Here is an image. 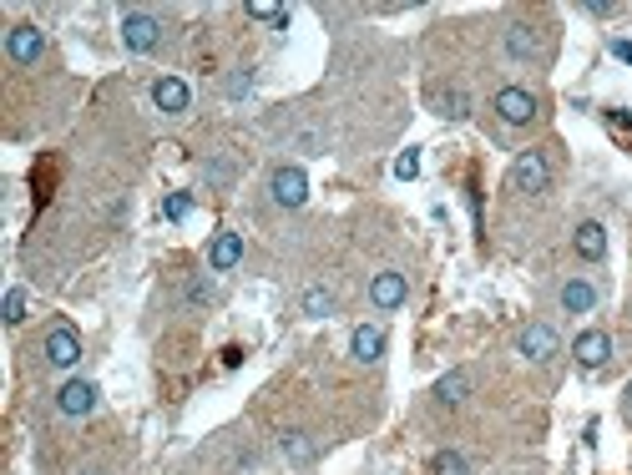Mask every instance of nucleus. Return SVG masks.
<instances>
[{"mask_svg": "<svg viewBox=\"0 0 632 475\" xmlns=\"http://www.w3.org/2000/svg\"><path fill=\"white\" fill-rule=\"evenodd\" d=\"M546 183H552V167H546L542 152H521L511 163V187L516 193H546Z\"/></svg>", "mask_w": 632, "mask_h": 475, "instance_id": "f257e3e1", "label": "nucleus"}, {"mask_svg": "<svg viewBox=\"0 0 632 475\" xmlns=\"http://www.w3.org/2000/svg\"><path fill=\"white\" fill-rule=\"evenodd\" d=\"M121 41H127V51H153V46L163 41V26L147 11H127L121 16Z\"/></svg>", "mask_w": 632, "mask_h": 475, "instance_id": "f03ea898", "label": "nucleus"}, {"mask_svg": "<svg viewBox=\"0 0 632 475\" xmlns=\"http://www.w3.org/2000/svg\"><path fill=\"white\" fill-rule=\"evenodd\" d=\"M496 117H501L506 127H526V121L536 117V97L526 87H501L496 91Z\"/></svg>", "mask_w": 632, "mask_h": 475, "instance_id": "7ed1b4c3", "label": "nucleus"}, {"mask_svg": "<svg viewBox=\"0 0 632 475\" xmlns=\"http://www.w3.org/2000/svg\"><path fill=\"white\" fill-rule=\"evenodd\" d=\"M56 410L71 415V420L91 415V410H97V385H91V379H66V385L56 389Z\"/></svg>", "mask_w": 632, "mask_h": 475, "instance_id": "20e7f679", "label": "nucleus"}, {"mask_svg": "<svg viewBox=\"0 0 632 475\" xmlns=\"http://www.w3.org/2000/svg\"><path fill=\"white\" fill-rule=\"evenodd\" d=\"M269 193L279 207H304L309 203V177L299 173V167H279V173L269 177Z\"/></svg>", "mask_w": 632, "mask_h": 475, "instance_id": "39448f33", "label": "nucleus"}, {"mask_svg": "<svg viewBox=\"0 0 632 475\" xmlns=\"http://www.w3.org/2000/svg\"><path fill=\"white\" fill-rule=\"evenodd\" d=\"M516 349H521L532 364H546V359L562 349V339H556V329L552 324H526L521 334H516Z\"/></svg>", "mask_w": 632, "mask_h": 475, "instance_id": "423d86ee", "label": "nucleus"}, {"mask_svg": "<svg viewBox=\"0 0 632 475\" xmlns=\"http://www.w3.org/2000/svg\"><path fill=\"white\" fill-rule=\"evenodd\" d=\"M46 51V36L36 31V26H11V36H5V56H11L16 66H36Z\"/></svg>", "mask_w": 632, "mask_h": 475, "instance_id": "0eeeda50", "label": "nucleus"}, {"mask_svg": "<svg viewBox=\"0 0 632 475\" xmlns=\"http://www.w3.org/2000/svg\"><path fill=\"white\" fill-rule=\"evenodd\" d=\"M153 101H157V111H167V117H183V111L193 107V91H187L183 76H157V81H153Z\"/></svg>", "mask_w": 632, "mask_h": 475, "instance_id": "6e6552de", "label": "nucleus"}, {"mask_svg": "<svg viewBox=\"0 0 632 475\" xmlns=\"http://www.w3.org/2000/svg\"><path fill=\"white\" fill-rule=\"evenodd\" d=\"M77 359H81V339H77V329H71V324H56L51 334H46V364L71 369Z\"/></svg>", "mask_w": 632, "mask_h": 475, "instance_id": "1a4fd4ad", "label": "nucleus"}, {"mask_svg": "<svg viewBox=\"0 0 632 475\" xmlns=\"http://www.w3.org/2000/svg\"><path fill=\"white\" fill-rule=\"evenodd\" d=\"M572 354H577L582 369H602L612 359V334H607V329H587V334H577Z\"/></svg>", "mask_w": 632, "mask_h": 475, "instance_id": "9d476101", "label": "nucleus"}, {"mask_svg": "<svg viewBox=\"0 0 632 475\" xmlns=\"http://www.w3.org/2000/svg\"><path fill=\"white\" fill-rule=\"evenodd\" d=\"M207 263H213V273H228L243 263V238L238 233H218L213 243H207Z\"/></svg>", "mask_w": 632, "mask_h": 475, "instance_id": "9b49d317", "label": "nucleus"}, {"mask_svg": "<svg viewBox=\"0 0 632 475\" xmlns=\"http://www.w3.org/2000/svg\"><path fill=\"white\" fill-rule=\"evenodd\" d=\"M506 51H511L516 61H536V56H542V36H536V26H526V21L506 26Z\"/></svg>", "mask_w": 632, "mask_h": 475, "instance_id": "f8f14e48", "label": "nucleus"}, {"mask_svg": "<svg viewBox=\"0 0 632 475\" xmlns=\"http://www.w3.org/2000/svg\"><path fill=\"white\" fill-rule=\"evenodd\" d=\"M405 273H374V283H370V299H374V309H400L405 303Z\"/></svg>", "mask_w": 632, "mask_h": 475, "instance_id": "ddd939ff", "label": "nucleus"}, {"mask_svg": "<svg viewBox=\"0 0 632 475\" xmlns=\"http://www.w3.org/2000/svg\"><path fill=\"white\" fill-rule=\"evenodd\" d=\"M349 354L360 359V364H374V359L384 354V329H374V324H360L354 334H349Z\"/></svg>", "mask_w": 632, "mask_h": 475, "instance_id": "4468645a", "label": "nucleus"}, {"mask_svg": "<svg viewBox=\"0 0 632 475\" xmlns=\"http://www.w3.org/2000/svg\"><path fill=\"white\" fill-rule=\"evenodd\" d=\"M562 309L567 313H592L597 309V289H592L587 279H567L562 283Z\"/></svg>", "mask_w": 632, "mask_h": 475, "instance_id": "2eb2a0df", "label": "nucleus"}, {"mask_svg": "<svg viewBox=\"0 0 632 475\" xmlns=\"http://www.w3.org/2000/svg\"><path fill=\"white\" fill-rule=\"evenodd\" d=\"M577 253H582L587 263L607 259V227H602V223H582V227H577Z\"/></svg>", "mask_w": 632, "mask_h": 475, "instance_id": "dca6fc26", "label": "nucleus"}, {"mask_svg": "<svg viewBox=\"0 0 632 475\" xmlns=\"http://www.w3.org/2000/svg\"><path fill=\"white\" fill-rule=\"evenodd\" d=\"M470 395V369H450V375L436 379V400L440 405H460Z\"/></svg>", "mask_w": 632, "mask_h": 475, "instance_id": "f3484780", "label": "nucleus"}, {"mask_svg": "<svg viewBox=\"0 0 632 475\" xmlns=\"http://www.w3.org/2000/svg\"><path fill=\"white\" fill-rule=\"evenodd\" d=\"M436 111H440V117H450V121H460L470 111V97H466V91H456V87L436 91Z\"/></svg>", "mask_w": 632, "mask_h": 475, "instance_id": "a211bd4d", "label": "nucleus"}, {"mask_svg": "<svg viewBox=\"0 0 632 475\" xmlns=\"http://www.w3.org/2000/svg\"><path fill=\"white\" fill-rule=\"evenodd\" d=\"M279 445H284V455H289L294 465H309V460H314V440H309L304 430H289Z\"/></svg>", "mask_w": 632, "mask_h": 475, "instance_id": "6ab92c4d", "label": "nucleus"}, {"mask_svg": "<svg viewBox=\"0 0 632 475\" xmlns=\"http://www.w3.org/2000/svg\"><path fill=\"white\" fill-rule=\"evenodd\" d=\"M304 313H309V319H329V313H334V293L319 289V283H314V289H304Z\"/></svg>", "mask_w": 632, "mask_h": 475, "instance_id": "aec40b11", "label": "nucleus"}, {"mask_svg": "<svg viewBox=\"0 0 632 475\" xmlns=\"http://www.w3.org/2000/svg\"><path fill=\"white\" fill-rule=\"evenodd\" d=\"M248 16H253V21H269V26H279V31H284V26H289V11H284V5H269V0H248Z\"/></svg>", "mask_w": 632, "mask_h": 475, "instance_id": "412c9836", "label": "nucleus"}, {"mask_svg": "<svg viewBox=\"0 0 632 475\" xmlns=\"http://www.w3.org/2000/svg\"><path fill=\"white\" fill-rule=\"evenodd\" d=\"M430 470H436V475H470V465H466V455H456V450H440L436 460H430Z\"/></svg>", "mask_w": 632, "mask_h": 475, "instance_id": "4be33fe9", "label": "nucleus"}, {"mask_svg": "<svg viewBox=\"0 0 632 475\" xmlns=\"http://www.w3.org/2000/svg\"><path fill=\"white\" fill-rule=\"evenodd\" d=\"M187 213H193V197H187V193H167V197H163V217H173V223H183Z\"/></svg>", "mask_w": 632, "mask_h": 475, "instance_id": "5701e85b", "label": "nucleus"}, {"mask_svg": "<svg viewBox=\"0 0 632 475\" xmlns=\"http://www.w3.org/2000/svg\"><path fill=\"white\" fill-rule=\"evenodd\" d=\"M415 173H420V152H400V157H395V177H400V183H410Z\"/></svg>", "mask_w": 632, "mask_h": 475, "instance_id": "b1692460", "label": "nucleus"}, {"mask_svg": "<svg viewBox=\"0 0 632 475\" xmlns=\"http://www.w3.org/2000/svg\"><path fill=\"white\" fill-rule=\"evenodd\" d=\"M21 319H26V293L11 289L5 293V324H21Z\"/></svg>", "mask_w": 632, "mask_h": 475, "instance_id": "393cba45", "label": "nucleus"}, {"mask_svg": "<svg viewBox=\"0 0 632 475\" xmlns=\"http://www.w3.org/2000/svg\"><path fill=\"white\" fill-rule=\"evenodd\" d=\"M207 299H213V289H207L203 279H197V283H187V303H207Z\"/></svg>", "mask_w": 632, "mask_h": 475, "instance_id": "a878e982", "label": "nucleus"}, {"mask_svg": "<svg viewBox=\"0 0 632 475\" xmlns=\"http://www.w3.org/2000/svg\"><path fill=\"white\" fill-rule=\"evenodd\" d=\"M223 364L238 369V364H243V349H238V344H228V349H223Z\"/></svg>", "mask_w": 632, "mask_h": 475, "instance_id": "bb28decb", "label": "nucleus"}, {"mask_svg": "<svg viewBox=\"0 0 632 475\" xmlns=\"http://www.w3.org/2000/svg\"><path fill=\"white\" fill-rule=\"evenodd\" d=\"M612 51H617V56H622V61H627V66H632V41H612Z\"/></svg>", "mask_w": 632, "mask_h": 475, "instance_id": "cd10ccee", "label": "nucleus"}, {"mask_svg": "<svg viewBox=\"0 0 632 475\" xmlns=\"http://www.w3.org/2000/svg\"><path fill=\"white\" fill-rule=\"evenodd\" d=\"M627 410H632V385H627Z\"/></svg>", "mask_w": 632, "mask_h": 475, "instance_id": "c85d7f7f", "label": "nucleus"}, {"mask_svg": "<svg viewBox=\"0 0 632 475\" xmlns=\"http://www.w3.org/2000/svg\"><path fill=\"white\" fill-rule=\"evenodd\" d=\"M87 475H97V470H87Z\"/></svg>", "mask_w": 632, "mask_h": 475, "instance_id": "c756f323", "label": "nucleus"}]
</instances>
